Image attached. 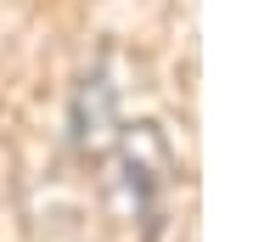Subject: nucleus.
I'll list each match as a JSON object with an SVG mask.
<instances>
[{"mask_svg": "<svg viewBox=\"0 0 253 242\" xmlns=\"http://www.w3.org/2000/svg\"><path fill=\"white\" fill-rule=\"evenodd\" d=\"M101 169V197H107L113 220L135 225L141 242H158L163 225V197L174 192V175H180V152L163 135L158 118H135V124L118 130L113 152L96 163Z\"/></svg>", "mask_w": 253, "mask_h": 242, "instance_id": "f257e3e1", "label": "nucleus"}, {"mask_svg": "<svg viewBox=\"0 0 253 242\" xmlns=\"http://www.w3.org/2000/svg\"><path fill=\"white\" fill-rule=\"evenodd\" d=\"M118 130H124V113H118V85L107 73V56L90 62L79 73V85H73V101H68V146L79 158L101 163L113 152Z\"/></svg>", "mask_w": 253, "mask_h": 242, "instance_id": "f03ea898", "label": "nucleus"}]
</instances>
